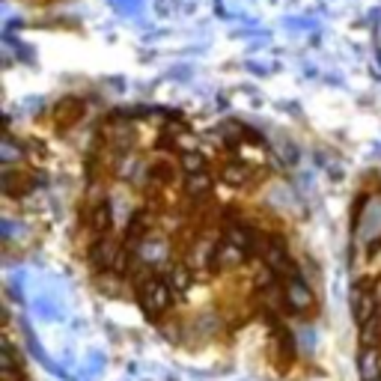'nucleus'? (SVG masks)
Listing matches in <instances>:
<instances>
[{
	"label": "nucleus",
	"instance_id": "1",
	"mask_svg": "<svg viewBox=\"0 0 381 381\" xmlns=\"http://www.w3.org/2000/svg\"><path fill=\"white\" fill-rule=\"evenodd\" d=\"M137 304L140 310L149 316V319H158L164 310L173 304V289H170L167 277H158V274H149L146 280H140L137 286Z\"/></svg>",
	"mask_w": 381,
	"mask_h": 381
},
{
	"label": "nucleus",
	"instance_id": "2",
	"mask_svg": "<svg viewBox=\"0 0 381 381\" xmlns=\"http://www.w3.org/2000/svg\"><path fill=\"white\" fill-rule=\"evenodd\" d=\"M81 116H84V98H78V96L60 98V102L54 105V110H51V119H54L57 132H66V128L78 125L81 123Z\"/></svg>",
	"mask_w": 381,
	"mask_h": 381
},
{
	"label": "nucleus",
	"instance_id": "3",
	"mask_svg": "<svg viewBox=\"0 0 381 381\" xmlns=\"http://www.w3.org/2000/svg\"><path fill=\"white\" fill-rule=\"evenodd\" d=\"M263 256H265V268H272L274 274H289V277L298 274L292 259H289V250H286V245L280 242V238H268Z\"/></svg>",
	"mask_w": 381,
	"mask_h": 381
},
{
	"label": "nucleus",
	"instance_id": "4",
	"mask_svg": "<svg viewBox=\"0 0 381 381\" xmlns=\"http://www.w3.org/2000/svg\"><path fill=\"white\" fill-rule=\"evenodd\" d=\"M218 176H220V182L229 185V188H247L256 179V170L247 161H227L224 167H220Z\"/></svg>",
	"mask_w": 381,
	"mask_h": 381
},
{
	"label": "nucleus",
	"instance_id": "5",
	"mask_svg": "<svg viewBox=\"0 0 381 381\" xmlns=\"http://www.w3.org/2000/svg\"><path fill=\"white\" fill-rule=\"evenodd\" d=\"M286 304L292 307L295 313H304V310L313 307V292H310V286L298 274L289 277V283H286Z\"/></svg>",
	"mask_w": 381,
	"mask_h": 381
},
{
	"label": "nucleus",
	"instance_id": "6",
	"mask_svg": "<svg viewBox=\"0 0 381 381\" xmlns=\"http://www.w3.org/2000/svg\"><path fill=\"white\" fill-rule=\"evenodd\" d=\"M119 247L114 238H96V247H93V265L102 268V272H107V268H116V259H119Z\"/></svg>",
	"mask_w": 381,
	"mask_h": 381
},
{
	"label": "nucleus",
	"instance_id": "7",
	"mask_svg": "<svg viewBox=\"0 0 381 381\" xmlns=\"http://www.w3.org/2000/svg\"><path fill=\"white\" fill-rule=\"evenodd\" d=\"M247 259V250L229 245V242H220L215 247V268H238Z\"/></svg>",
	"mask_w": 381,
	"mask_h": 381
},
{
	"label": "nucleus",
	"instance_id": "8",
	"mask_svg": "<svg viewBox=\"0 0 381 381\" xmlns=\"http://www.w3.org/2000/svg\"><path fill=\"white\" fill-rule=\"evenodd\" d=\"M355 316H357V325L364 328L375 319V298L366 292V286H360L355 292Z\"/></svg>",
	"mask_w": 381,
	"mask_h": 381
},
{
	"label": "nucleus",
	"instance_id": "9",
	"mask_svg": "<svg viewBox=\"0 0 381 381\" xmlns=\"http://www.w3.org/2000/svg\"><path fill=\"white\" fill-rule=\"evenodd\" d=\"M89 227H93L96 238H107V236H110V227H114V215H110V206H107V203H98L93 212H89Z\"/></svg>",
	"mask_w": 381,
	"mask_h": 381
},
{
	"label": "nucleus",
	"instance_id": "10",
	"mask_svg": "<svg viewBox=\"0 0 381 381\" xmlns=\"http://www.w3.org/2000/svg\"><path fill=\"white\" fill-rule=\"evenodd\" d=\"M167 283H170V289H173V292H188L190 289V283H194V274H190V268L188 265H173L167 272Z\"/></svg>",
	"mask_w": 381,
	"mask_h": 381
},
{
	"label": "nucleus",
	"instance_id": "11",
	"mask_svg": "<svg viewBox=\"0 0 381 381\" xmlns=\"http://www.w3.org/2000/svg\"><path fill=\"white\" fill-rule=\"evenodd\" d=\"M254 238H256L254 229H247V227H242V224H233V227H227L224 242L242 247V250H247V254H250V247H254Z\"/></svg>",
	"mask_w": 381,
	"mask_h": 381
},
{
	"label": "nucleus",
	"instance_id": "12",
	"mask_svg": "<svg viewBox=\"0 0 381 381\" xmlns=\"http://www.w3.org/2000/svg\"><path fill=\"white\" fill-rule=\"evenodd\" d=\"M212 190V173H197V176H185V194L190 200H200Z\"/></svg>",
	"mask_w": 381,
	"mask_h": 381
},
{
	"label": "nucleus",
	"instance_id": "13",
	"mask_svg": "<svg viewBox=\"0 0 381 381\" xmlns=\"http://www.w3.org/2000/svg\"><path fill=\"white\" fill-rule=\"evenodd\" d=\"M3 188H6L9 197H21V194H27L30 182H27V176L21 173V170H6V173H3Z\"/></svg>",
	"mask_w": 381,
	"mask_h": 381
},
{
	"label": "nucleus",
	"instance_id": "14",
	"mask_svg": "<svg viewBox=\"0 0 381 381\" xmlns=\"http://www.w3.org/2000/svg\"><path fill=\"white\" fill-rule=\"evenodd\" d=\"M179 167L185 170V176H197V173H209V158L203 152H188L179 158Z\"/></svg>",
	"mask_w": 381,
	"mask_h": 381
},
{
	"label": "nucleus",
	"instance_id": "15",
	"mask_svg": "<svg viewBox=\"0 0 381 381\" xmlns=\"http://www.w3.org/2000/svg\"><path fill=\"white\" fill-rule=\"evenodd\" d=\"M360 375H364V381H378L381 369H378V352L375 348H364V352H360Z\"/></svg>",
	"mask_w": 381,
	"mask_h": 381
},
{
	"label": "nucleus",
	"instance_id": "16",
	"mask_svg": "<svg viewBox=\"0 0 381 381\" xmlns=\"http://www.w3.org/2000/svg\"><path fill=\"white\" fill-rule=\"evenodd\" d=\"M149 179H155V182H173V164H152L149 170Z\"/></svg>",
	"mask_w": 381,
	"mask_h": 381
}]
</instances>
